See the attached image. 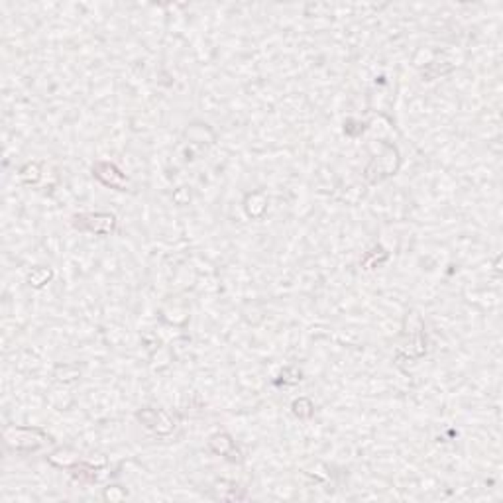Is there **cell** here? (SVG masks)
I'll use <instances>...</instances> for the list:
<instances>
[{"label": "cell", "instance_id": "2", "mask_svg": "<svg viewBox=\"0 0 503 503\" xmlns=\"http://www.w3.org/2000/svg\"><path fill=\"white\" fill-rule=\"evenodd\" d=\"M98 224H102L111 232L112 228L116 226V219L112 214H81V217H75V226L77 228H85V230L104 234Z\"/></svg>", "mask_w": 503, "mask_h": 503}, {"label": "cell", "instance_id": "1", "mask_svg": "<svg viewBox=\"0 0 503 503\" xmlns=\"http://www.w3.org/2000/svg\"><path fill=\"white\" fill-rule=\"evenodd\" d=\"M6 446L12 448L16 452H34L42 448L46 442H49V437L42 429H30V427H8L4 430Z\"/></svg>", "mask_w": 503, "mask_h": 503}, {"label": "cell", "instance_id": "3", "mask_svg": "<svg viewBox=\"0 0 503 503\" xmlns=\"http://www.w3.org/2000/svg\"><path fill=\"white\" fill-rule=\"evenodd\" d=\"M209 448L212 452L226 456V458H230V460H232V456L230 455L238 452V450H234V442L230 441V437H226V435H217V437H212L209 442Z\"/></svg>", "mask_w": 503, "mask_h": 503}]
</instances>
